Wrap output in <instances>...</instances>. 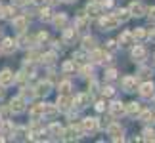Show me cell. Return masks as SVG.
I'll use <instances>...</instances> for the list:
<instances>
[{
  "mask_svg": "<svg viewBox=\"0 0 155 143\" xmlns=\"http://www.w3.org/2000/svg\"><path fill=\"white\" fill-rule=\"evenodd\" d=\"M0 10H2V6H0Z\"/></svg>",
  "mask_w": 155,
  "mask_h": 143,
  "instance_id": "57",
  "label": "cell"
},
{
  "mask_svg": "<svg viewBox=\"0 0 155 143\" xmlns=\"http://www.w3.org/2000/svg\"><path fill=\"white\" fill-rule=\"evenodd\" d=\"M35 95H37V92H35L33 88H25V90L21 92V97H23V99H27V97L31 99V97H35Z\"/></svg>",
  "mask_w": 155,
  "mask_h": 143,
  "instance_id": "35",
  "label": "cell"
},
{
  "mask_svg": "<svg viewBox=\"0 0 155 143\" xmlns=\"http://www.w3.org/2000/svg\"><path fill=\"white\" fill-rule=\"evenodd\" d=\"M90 59H92V61H96V63H100V61H104V59H105V61H109V57H107V56H105L104 52H100V50H96V48H94V50H92V56H90Z\"/></svg>",
  "mask_w": 155,
  "mask_h": 143,
  "instance_id": "21",
  "label": "cell"
},
{
  "mask_svg": "<svg viewBox=\"0 0 155 143\" xmlns=\"http://www.w3.org/2000/svg\"><path fill=\"white\" fill-rule=\"evenodd\" d=\"M153 118H155V115H153L151 111H144V113H140V120H142V122H151Z\"/></svg>",
  "mask_w": 155,
  "mask_h": 143,
  "instance_id": "31",
  "label": "cell"
},
{
  "mask_svg": "<svg viewBox=\"0 0 155 143\" xmlns=\"http://www.w3.org/2000/svg\"><path fill=\"white\" fill-rule=\"evenodd\" d=\"M56 115H58V107H54V105H44V115H42V116L54 118Z\"/></svg>",
  "mask_w": 155,
  "mask_h": 143,
  "instance_id": "25",
  "label": "cell"
},
{
  "mask_svg": "<svg viewBox=\"0 0 155 143\" xmlns=\"http://www.w3.org/2000/svg\"><path fill=\"white\" fill-rule=\"evenodd\" d=\"M52 90V84L48 80L46 82H38V86H37V95H48Z\"/></svg>",
  "mask_w": 155,
  "mask_h": 143,
  "instance_id": "18",
  "label": "cell"
},
{
  "mask_svg": "<svg viewBox=\"0 0 155 143\" xmlns=\"http://www.w3.org/2000/svg\"><path fill=\"white\" fill-rule=\"evenodd\" d=\"M132 57L136 59V61H142V59H146V48L140 46V44H136V46L132 48Z\"/></svg>",
  "mask_w": 155,
  "mask_h": 143,
  "instance_id": "13",
  "label": "cell"
},
{
  "mask_svg": "<svg viewBox=\"0 0 155 143\" xmlns=\"http://www.w3.org/2000/svg\"><path fill=\"white\" fill-rule=\"evenodd\" d=\"M10 111L12 113H23L25 111V99H23L21 95L19 97H14L10 101Z\"/></svg>",
  "mask_w": 155,
  "mask_h": 143,
  "instance_id": "5",
  "label": "cell"
},
{
  "mask_svg": "<svg viewBox=\"0 0 155 143\" xmlns=\"http://www.w3.org/2000/svg\"><path fill=\"white\" fill-rule=\"evenodd\" d=\"M44 115V105H35L33 109H31V116H33V120H38L40 116Z\"/></svg>",
  "mask_w": 155,
  "mask_h": 143,
  "instance_id": "23",
  "label": "cell"
},
{
  "mask_svg": "<svg viewBox=\"0 0 155 143\" xmlns=\"http://www.w3.org/2000/svg\"><path fill=\"white\" fill-rule=\"evenodd\" d=\"M40 61H42V63H54V61H56V53H54V52H50V53H46V56H40Z\"/></svg>",
  "mask_w": 155,
  "mask_h": 143,
  "instance_id": "32",
  "label": "cell"
},
{
  "mask_svg": "<svg viewBox=\"0 0 155 143\" xmlns=\"http://www.w3.org/2000/svg\"><path fill=\"white\" fill-rule=\"evenodd\" d=\"M15 82V75L12 73L10 69H4L2 73H0V84L2 86H12Z\"/></svg>",
  "mask_w": 155,
  "mask_h": 143,
  "instance_id": "4",
  "label": "cell"
},
{
  "mask_svg": "<svg viewBox=\"0 0 155 143\" xmlns=\"http://www.w3.org/2000/svg\"><path fill=\"white\" fill-rule=\"evenodd\" d=\"M109 111L113 116H123L124 115V105L121 103V101H113V103L109 105Z\"/></svg>",
  "mask_w": 155,
  "mask_h": 143,
  "instance_id": "9",
  "label": "cell"
},
{
  "mask_svg": "<svg viewBox=\"0 0 155 143\" xmlns=\"http://www.w3.org/2000/svg\"><path fill=\"white\" fill-rule=\"evenodd\" d=\"M107 48H109L111 52L115 50V48H117V44H115V40H109V42H107Z\"/></svg>",
  "mask_w": 155,
  "mask_h": 143,
  "instance_id": "48",
  "label": "cell"
},
{
  "mask_svg": "<svg viewBox=\"0 0 155 143\" xmlns=\"http://www.w3.org/2000/svg\"><path fill=\"white\" fill-rule=\"evenodd\" d=\"M144 139H146V141L153 139V132H151V130H144Z\"/></svg>",
  "mask_w": 155,
  "mask_h": 143,
  "instance_id": "42",
  "label": "cell"
},
{
  "mask_svg": "<svg viewBox=\"0 0 155 143\" xmlns=\"http://www.w3.org/2000/svg\"><path fill=\"white\" fill-rule=\"evenodd\" d=\"M113 94H115V90H113L111 86H107V88H104V95H107V97H111Z\"/></svg>",
  "mask_w": 155,
  "mask_h": 143,
  "instance_id": "41",
  "label": "cell"
},
{
  "mask_svg": "<svg viewBox=\"0 0 155 143\" xmlns=\"http://www.w3.org/2000/svg\"><path fill=\"white\" fill-rule=\"evenodd\" d=\"M52 23L58 29H65V25H67V15H65V14H58L56 17H52Z\"/></svg>",
  "mask_w": 155,
  "mask_h": 143,
  "instance_id": "16",
  "label": "cell"
},
{
  "mask_svg": "<svg viewBox=\"0 0 155 143\" xmlns=\"http://www.w3.org/2000/svg\"><path fill=\"white\" fill-rule=\"evenodd\" d=\"M4 95V86H0V97Z\"/></svg>",
  "mask_w": 155,
  "mask_h": 143,
  "instance_id": "53",
  "label": "cell"
},
{
  "mask_svg": "<svg viewBox=\"0 0 155 143\" xmlns=\"http://www.w3.org/2000/svg\"><path fill=\"white\" fill-rule=\"evenodd\" d=\"M119 42H121L123 46H130V44H134V37H132V33H123L121 37H119Z\"/></svg>",
  "mask_w": 155,
  "mask_h": 143,
  "instance_id": "22",
  "label": "cell"
},
{
  "mask_svg": "<svg viewBox=\"0 0 155 143\" xmlns=\"http://www.w3.org/2000/svg\"><path fill=\"white\" fill-rule=\"evenodd\" d=\"M81 73H82V76H90V75H92V69H90V67H84Z\"/></svg>",
  "mask_w": 155,
  "mask_h": 143,
  "instance_id": "45",
  "label": "cell"
},
{
  "mask_svg": "<svg viewBox=\"0 0 155 143\" xmlns=\"http://www.w3.org/2000/svg\"><path fill=\"white\" fill-rule=\"evenodd\" d=\"M128 11H130V15H134V17H142L146 14V8H144V4H140V2H132Z\"/></svg>",
  "mask_w": 155,
  "mask_h": 143,
  "instance_id": "7",
  "label": "cell"
},
{
  "mask_svg": "<svg viewBox=\"0 0 155 143\" xmlns=\"http://www.w3.org/2000/svg\"><path fill=\"white\" fill-rule=\"evenodd\" d=\"M98 128H100V124H98L96 118H90V116H88V118L82 120V132H84V134H94Z\"/></svg>",
  "mask_w": 155,
  "mask_h": 143,
  "instance_id": "2",
  "label": "cell"
},
{
  "mask_svg": "<svg viewBox=\"0 0 155 143\" xmlns=\"http://www.w3.org/2000/svg\"><path fill=\"white\" fill-rule=\"evenodd\" d=\"M0 11H2L0 15H2V17H6V19H14V14H15L14 6H8V8H2Z\"/></svg>",
  "mask_w": 155,
  "mask_h": 143,
  "instance_id": "27",
  "label": "cell"
},
{
  "mask_svg": "<svg viewBox=\"0 0 155 143\" xmlns=\"http://www.w3.org/2000/svg\"><path fill=\"white\" fill-rule=\"evenodd\" d=\"M105 78H107V80H115V78H117V71H115V69H109V71L105 73Z\"/></svg>",
  "mask_w": 155,
  "mask_h": 143,
  "instance_id": "38",
  "label": "cell"
},
{
  "mask_svg": "<svg viewBox=\"0 0 155 143\" xmlns=\"http://www.w3.org/2000/svg\"><path fill=\"white\" fill-rule=\"evenodd\" d=\"M48 134H50V135H54V138H61V135H63V128L59 126L58 122H54V124H50Z\"/></svg>",
  "mask_w": 155,
  "mask_h": 143,
  "instance_id": "19",
  "label": "cell"
},
{
  "mask_svg": "<svg viewBox=\"0 0 155 143\" xmlns=\"http://www.w3.org/2000/svg\"><path fill=\"white\" fill-rule=\"evenodd\" d=\"M75 69V63L73 61H65L63 63V71H65V73H69V71H73Z\"/></svg>",
  "mask_w": 155,
  "mask_h": 143,
  "instance_id": "39",
  "label": "cell"
},
{
  "mask_svg": "<svg viewBox=\"0 0 155 143\" xmlns=\"http://www.w3.org/2000/svg\"><path fill=\"white\" fill-rule=\"evenodd\" d=\"M29 139H33V141H44V134H42V132L29 134Z\"/></svg>",
  "mask_w": 155,
  "mask_h": 143,
  "instance_id": "36",
  "label": "cell"
},
{
  "mask_svg": "<svg viewBox=\"0 0 155 143\" xmlns=\"http://www.w3.org/2000/svg\"><path fill=\"white\" fill-rule=\"evenodd\" d=\"M96 109H98L100 113H102V111H105V105H104V101H98V103H96Z\"/></svg>",
  "mask_w": 155,
  "mask_h": 143,
  "instance_id": "47",
  "label": "cell"
},
{
  "mask_svg": "<svg viewBox=\"0 0 155 143\" xmlns=\"http://www.w3.org/2000/svg\"><path fill=\"white\" fill-rule=\"evenodd\" d=\"M40 19H42V21H50V19H52L50 8H42V10H40Z\"/></svg>",
  "mask_w": 155,
  "mask_h": 143,
  "instance_id": "34",
  "label": "cell"
},
{
  "mask_svg": "<svg viewBox=\"0 0 155 143\" xmlns=\"http://www.w3.org/2000/svg\"><path fill=\"white\" fill-rule=\"evenodd\" d=\"M140 94H142V97H153V94H155L153 84L151 82H144V84L140 86Z\"/></svg>",
  "mask_w": 155,
  "mask_h": 143,
  "instance_id": "10",
  "label": "cell"
},
{
  "mask_svg": "<svg viewBox=\"0 0 155 143\" xmlns=\"http://www.w3.org/2000/svg\"><path fill=\"white\" fill-rule=\"evenodd\" d=\"M25 78H27V73H19V75L15 76V80H17V82H25Z\"/></svg>",
  "mask_w": 155,
  "mask_h": 143,
  "instance_id": "44",
  "label": "cell"
},
{
  "mask_svg": "<svg viewBox=\"0 0 155 143\" xmlns=\"http://www.w3.org/2000/svg\"><path fill=\"white\" fill-rule=\"evenodd\" d=\"M12 21H14V27H15L19 33H23V31L27 29V25H29V19H27V17H14Z\"/></svg>",
  "mask_w": 155,
  "mask_h": 143,
  "instance_id": "11",
  "label": "cell"
},
{
  "mask_svg": "<svg viewBox=\"0 0 155 143\" xmlns=\"http://www.w3.org/2000/svg\"><path fill=\"white\" fill-rule=\"evenodd\" d=\"M33 2L37 4V6H40V4H44V0H33Z\"/></svg>",
  "mask_w": 155,
  "mask_h": 143,
  "instance_id": "52",
  "label": "cell"
},
{
  "mask_svg": "<svg viewBox=\"0 0 155 143\" xmlns=\"http://www.w3.org/2000/svg\"><path fill=\"white\" fill-rule=\"evenodd\" d=\"M88 23H90V15H81L79 19H77V25L75 29H86Z\"/></svg>",
  "mask_w": 155,
  "mask_h": 143,
  "instance_id": "24",
  "label": "cell"
},
{
  "mask_svg": "<svg viewBox=\"0 0 155 143\" xmlns=\"http://www.w3.org/2000/svg\"><path fill=\"white\" fill-rule=\"evenodd\" d=\"M71 103H73V99H71L67 94H59V97H58V111H69Z\"/></svg>",
  "mask_w": 155,
  "mask_h": 143,
  "instance_id": "6",
  "label": "cell"
},
{
  "mask_svg": "<svg viewBox=\"0 0 155 143\" xmlns=\"http://www.w3.org/2000/svg\"><path fill=\"white\" fill-rule=\"evenodd\" d=\"M69 90H71V82L69 80L59 82V94H69Z\"/></svg>",
  "mask_w": 155,
  "mask_h": 143,
  "instance_id": "33",
  "label": "cell"
},
{
  "mask_svg": "<svg viewBox=\"0 0 155 143\" xmlns=\"http://www.w3.org/2000/svg\"><path fill=\"white\" fill-rule=\"evenodd\" d=\"M140 75H142V76H150V75H151V71H150V69H142V71H140Z\"/></svg>",
  "mask_w": 155,
  "mask_h": 143,
  "instance_id": "50",
  "label": "cell"
},
{
  "mask_svg": "<svg viewBox=\"0 0 155 143\" xmlns=\"http://www.w3.org/2000/svg\"><path fill=\"white\" fill-rule=\"evenodd\" d=\"M0 50H2L4 53H14L15 52V40L12 38H4L2 44H0Z\"/></svg>",
  "mask_w": 155,
  "mask_h": 143,
  "instance_id": "8",
  "label": "cell"
},
{
  "mask_svg": "<svg viewBox=\"0 0 155 143\" xmlns=\"http://www.w3.org/2000/svg\"><path fill=\"white\" fill-rule=\"evenodd\" d=\"M123 88H124V92H134L136 90V78L134 76H124L123 78Z\"/></svg>",
  "mask_w": 155,
  "mask_h": 143,
  "instance_id": "12",
  "label": "cell"
},
{
  "mask_svg": "<svg viewBox=\"0 0 155 143\" xmlns=\"http://www.w3.org/2000/svg\"><path fill=\"white\" fill-rule=\"evenodd\" d=\"M147 38H151V40H153V42H155V27L151 29V31H150V33H147Z\"/></svg>",
  "mask_w": 155,
  "mask_h": 143,
  "instance_id": "49",
  "label": "cell"
},
{
  "mask_svg": "<svg viewBox=\"0 0 155 143\" xmlns=\"http://www.w3.org/2000/svg\"><path fill=\"white\" fill-rule=\"evenodd\" d=\"M107 134L111 135L115 141H123V128H121V124H107Z\"/></svg>",
  "mask_w": 155,
  "mask_h": 143,
  "instance_id": "3",
  "label": "cell"
},
{
  "mask_svg": "<svg viewBox=\"0 0 155 143\" xmlns=\"http://www.w3.org/2000/svg\"><path fill=\"white\" fill-rule=\"evenodd\" d=\"M132 37H134V40H146L147 38V31L146 29H136L132 33Z\"/></svg>",
  "mask_w": 155,
  "mask_h": 143,
  "instance_id": "30",
  "label": "cell"
},
{
  "mask_svg": "<svg viewBox=\"0 0 155 143\" xmlns=\"http://www.w3.org/2000/svg\"><path fill=\"white\" fill-rule=\"evenodd\" d=\"M75 61H79V63H82V61H84V53H82V52H79V53H75Z\"/></svg>",
  "mask_w": 155,
  "mask_h": 143,
  "instance_id": "43",
  "label": "cell"
},
{
  "mask_svg": "<svg viewBox=\"0 0 155 143\" xmlns=\"http://www.w3.org/2000/svg\"><path fill=\"white\" fill-rule=\"evenodd\" d=\"M124 111H127L130 116H136V115H140V113H142V105L136 103V101H132V103L127 105V109H124Z\"/></svg>",
  "mask_w": 155,
  "mask_h": 143,
  "instance_id": "17",
  "label": "cell"
},
{
  "mask_svg": "<svg viewBox=\"0 0 155 143\" xmlns=\"http://www.w3.org/2000/svg\"><path fill=\"white\" fill-rule=\"evenodd\" d=\"M48 2H50V4H56V2H58V0H48Z\"/></svg>",
  "mask_w": 155,
  "mask_h": 143,
  "instance_id": "54",
  "label": "cell"
},
{
  "mask_svg": "<svg viewBox=\"0 0 155 143\" xmlns=\"http://www.w3.org/2000/svg\"><path fill=\"white\" fill-rule=\"evenodd\" d=\"M73 103H75L77 107H81V109H82V107H86L88 103H90V95H88V94H79V95L75 97Z\"/></svg>",
  "mask_w": 155,
  "mask_h": 143,
  "instance_id": "15",
  "label": "cell"
},
{
  "mask_svg": "<svg viewBox=\"0 0 155 143\" xmlns=\"http://www.w3.org/2000/svg\"><path fill=\"white\" fill-rule=\"evenodd\" d=\"M82 48L92 52L94 48H96V42H94V38H92V37H84V40H82Z\"/></svg>",
  "mask_w": 155,
  "mask_h": 143,
  "instance_id": "26",
  "label": "cell"
},
{
  "mask_svg": "<svg viewBox=\"0 0 155 143\" xmlns=\"http://www.w3.org/2000/svg\"><path fill=\"white\" fill-rule=\"evenodd\" d=\"M77 37V29H65L63 31V42L65 44H71Z\"/></svg>",
  "mask_w": 155,
  "mask_h": 143,
  "instance_id": "20",
  "label": "cell"
},
{
  "mask_svg": "<svg viewBox=\"0 0 155 143\" xmlns=\"http://www.w3.org/2000/svg\"><path fill=\"white\" fill-rule=\"evenodd\" d=\"M94 2H98V4H102V2H104V0H94Z\"/></svg>",
  "mask_w": 155,
  "mask_h": 143,
  "instance_id": "55",
  "label": "cell"
},
{
  "mask_svg": "<svg viewBox=\"0 0 155 143\" xmlns=\"http://www.w3.org/2000/svg\"><path fill=\"white\" fill-rule=\"evenodd\" d=\"M150 21H153V23H155V8H151V10H150Z\"/></svg>",
  "mask_w": 155,
  "mask_h": 143,
  "instance_id": "51",
  "label": "cell"
},
{
  "mask_svg": "<svg viewBox=\"0 0 155 143\" xmlns=\"http://www.w3.org/2000/svg\"><path fill=\"white\" fill-rule=\"evenodd\" d=\"M12 4H14V6H25L27 0H12Z\"/></svg>",
  "mask_w": 155,
  "mask_h": 143,
  "instance_id": "46",
  "label": "cell"
},
{
  "mask_svg": "<svg viewBox=\"0 0 155 143\" xmlns=\"http://www.w3.org/2000/svg\"><path fill=\"white\" fill-rule=\"evenodd\" d=\"M115 17H117L119 21H128V19H130V11H128V10H117Z\"/></svg>",
  "mask_w": 155,
  "mask_h": 143,
  "instance_id": "29",
  "label": "cell"
},
{
  "mask_svg": "<svg viewBox=\"0 0 155 143\" xmlns=\"http://www.w3.org/2000/svg\"><path fill=\"white\" fill-rule=\"evenodd\" d=\"M46 40H48V34H46V33H38L37 42H46Z\"/></svg>",
  "mask_w": 155,
  "mask_h": 143,
  "instance_id": "40",
  "label": "cell"
},
{
  "mask_svg": "<svg viewBox=\"0 0 155 143\" xmlns=\"http://www.w3.org/2000/svg\"><path fill=\"white\" fill-rule=\"evenodd\" d=\"M65 2H73V0H65Z\"/></svg>",
  "mask_w": 155,
  "mask_h": 143,
  "instance_id": "56",
  "label": "cell"
},
{
  "mask_svg": "<svg viewBox=\"0 0 155 143\" xmlns=\"http://www.w3.org/2000/svg\"><path fill=\"white\" fill-rule=\"evenodd\" d=\"M27 61H31V63H35V61H40V56L37 52H31V53H27Z\"/></svg>",
  "mask_w": 155,
  "mask_h": 143,
  "instance_id": "37",
  "label": "cell"
},
{
  "mask_svg": "<svg viewBox=\"0 0 155 143\" xmlns=\"http://www.w3.org/2000/svg\"><path fill=\"white\" fill-rule=\"evenodd\" d=\"M119 21L115 15H105V17H102V19H100V27L102 29H105V31H111V29H117L119 27Z\"/></svg>",
  "mask_w": 155,
  "mask_h": 143,
  "instance_id": "1",
  "label": "cell"
},
{
  "mask_svg": "<svg viewBox=\"0 0 155 143\" xmlns=\"http://www.w3.org/2000/svg\"><path fill=\"white\" fill-rule=\"evenodd\" d=\"M61 138L67 139V141H73V139H79L81 135H79V130L73 126V128H69V130H63V135H61Z\"/></svg>",
  "mask_w": 155,
  "mask_h": 143,
  "instance_id": "14",
  "label": "cell"
},
{
  "mask_svg": "<svg viewBox=\"0 0 155 143\" xmlns=\"http://www.w3.org/2000/svg\"><path fill=\"white\" fill-rule=\"evenodd\" d=\"M100 4L98 2H92V4H88V8H86V11H88V15H98L100 14Z\"/></svg>",
  "mask_w": 155,
  "mask_h": 143,
  "instance_id": "28",
  "label": "cell"
}]
</instances>
